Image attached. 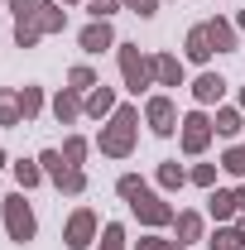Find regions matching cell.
Here are the masks:
<instances>
[{"mask_svg": "<svg viewBox=\"0 0 245 250\" xmlns=\"http://www.w3.org/2000/svg\"><path fill=\"white\" fill-rule=\"evenodd\" d=\"M58 5H67V0H58Z\"/></svg>", "mask_w": 245, "mask_h": 250, "instance_id": "39", "label": "cell"}, {"mask_svg": "<svg viewBox=\"0 0 245 250\" xmlns=\"http://www.w3.org/2000/svg\"><path fill=\"white\" fill-rule=\"evenodd\" d=\"M144 121L159 140H168L173 130H178V111H173V101L168 96H149V106H144Z\"/></svg>", "mask_w": 245, "mask_h": 250, "instance_id": "7", "label": "cell"}, {"mask_svg": "<svg viewBox=\"0 0 245 250\" xmlns=\"http://www.w3.org/2000/svg\"><path fill=\"white\" fill-rule=\"evenodd\" d=\"M216 135H226V140H236V135H241L245 130V121H241V111H236V106H226V111H216Z\"/></svg>", "mask_w": 245, "mask_h": 250, "instance_id": "19", "label": "cell"}, {"mask_svg": "<svg viewBox=\"0 0 245 250\" xmlns=\"http://www.w3.org/2000/svg\"><path fill=\"white\" fill-rule=\"evenodd\" d=\"M62 24H67V10L62 5H39V29L43 34H58Z\"/></svg>", "mask_w": 245, "mask_h": 250, "instance_id": "20", "label": "cell"}, {"mask_svg": "<svg viewBox=\"0 0 245 250\" xmlns=\"http://www.w3.org/2000/svg\"><path fill=\"white\" fill-rule=\"evenodd\" d=\"M207 212H212L216 221H231L236 212H241V202H236V192H221V188H212V197H207Z\"/></svg>", "mask_w": 245, "mask_h": 250, "instance_id": "13", "label": "cell"}, {"mask_svg": "<svg viewBox=\"0 0 245 250\" xmlns=\"http://www.w3.org/2000/svg\"><path fill=\"white\" fill-rule=\"evenodd\" d=\"M173 226H178V241H197V236H202V217H197V212H178V217H173Z\"/></svg>", "mask_w": 245, "mask_h": 250, "instance_id": "22", "label": "cell"}, {"mask_svg": "<svg viewBox=\"0 0 245 250\" xmlns=\"http://www.w3.org/2000/svg\"><path fill=\"white\" fill-rule=\"evenodd\" d=\"M183 183H187V168H183V164H173V159L159 164V188H163V192H173V188H183Z\"/></svg>", "mask_w": 245, "mask_h": 250, "instance_id": "21", "label": "cell"}, {"mask_svg": "<svg viewBox=\"0 0 245 250\" xmlns=\"http://www.w3.org/2000/svg\"><path fill=\"white\" fill-rule=\"evenodd\" d=\"M67 82H72V92H96V87H101V82H96V72L87 67V62H82V67H72V72H67Z\"/></svg>", "mask_w": 245, "mask_h": 250, "instance_id": "24", "label": "cell"}, {"mask_svg": "<svg viewBox=\"0 0 245 250\" xmlns=\"http://www.w3.org/2000/svg\"><path fill=\"white\" fill-rule=\"evenodd\" d=\"M140 188H144V183H140V178H135V173H125L121 183H116V192H121V197H135V192H140Z\"/></svg>", "mask_w": 245, "mask_h": 250, "instance_id": "32", "label": "cell"}, {"mask_svg": "<svg viewBox=\"0 0 245 250\" xmlns=\"http://www.w3.org/2000/svg\"><path fill=\"white\" fill-rule=\"evenodd\" d=\"M111 43H116L111 20H92V24L82 29V48H87V53H101V48H111Z\"/></svg>", "mask_w": 245, "mask_h": 250, "instance_id": "9", "label": "cell"}, {"mask_svg": "<svg viewBox=\"0 0 245 250\" xmlns=\"http://www.w3.org/2000/svg\"><path fill=\"white\" fill-rule=\"evenodd\" d=\"M192 96H197V106L221 101V96H226V77H221V72H202V77L192 82Z\"/></svg>", "mask_w": 245, "mask_h": 250, "instance_id": "8", "label": "cell"}, {"mask_svg": "<svg viewBox=\"0 0 245 250\" xmlns=\"http://www.w3.org/2000/svg\"><path fill=\"white\" fill-rule=\"evenodd\" d=\"M236 202H241V212H245V188H241V192H236Z\"/></svg>", "mask_w": 245, "mask_h": 250, "instance_id": "35", "label": "cell"}, {"mask_svg": "<svg viewBox=\"0 0 245 250\" xmlns=\"http://www.w3.org/2000/svg\"><path fill=\"white\" fill-rule=\"evenodd\" d=\"M221 168H226V173H236V178H245V145H236V149H226V159H221Z\"/></svg>", "mask_w": 245, "mask_h": 250, "instance_id": "26", "label": "cell"}, {"mask_svg": "<svg viewBox=\"0 0 245 250\" xmlns=\"http://www.w3.org/2000/svg\"><path fill=\"white\" fill-rule=\"evenodd\" d=\"M82 111H87L92 121H101V116H111V111H116V92H111V87H96V92L87 96V101H82Z\"/></svg>", "mask_w": 245, "mask_h": 250, "instance_id": "14", "label": "cell"}, {"mask_svg": "<svg viewBox=\"0 0 245 250\" xmlns=\"http://www.w3.org/2000/svg\"><path fill=\"white\" fill-rule=\"evenodd\" d=\"M5 231H10V241H15V246H29L34 231H39V221H34L29 202H24V188L5 197Z\"/></svg>", "mask_w": 245, "mask_h": 250, "instance_id": "2", "label": "cell"}, {"mask_svg": "<svg viewBox=\"0 0 245 250\" xmlns=\"http://www.w3.org/2000/svg\"><path fill=\"white\" fill-rule=\"evenodd\" d=\"M207 39H212L216 53H231V48H236V29H231L226 20H207Z\"/></svg>", "mask_w": 245, "mask_h": 250, "instance_id": "15", "label": "cell"}, {"mask_svg": "<svg viewBox=\"0 0 245 250\" xmlns=\"http://www.w3.org/2000/svg\"><path fill=\"white\" fill-rule=\"evenodd\" d=\"M130 212L144 221V226H168V221L178 217V212H173V207H168L159 192H149V188H140V192L130 197Z\"/></svg>", "mask_w": 245, "mask_h": 250, "instance_id": "4", "label": "cell"}, {"mask_svg": "<svg viewBox=\"0 0 245 250\" xmlns=\"http://www.w3.org/2000/svg\"><path fill=\"white\" fill-rule=\"evenodd\" d=\"M135 135H140V111L135 106H116L111 121L101 125V135H96V149L106 159H125L135 149Z\"/></svg>", "mask_w": 245, "mask_h": 250, "instance_id": "1", "label": "cell"}, {"mask_svg": "<svg viewBox=\"0 0 245 250\" xmlns=\"http://www.w3.org/2000/svg\"><path fill=\"white\" fill-rule=\"evenodd\" d=\"M101 250H125V226L121 221H111V226L101 231Z\"/></svg>", "mask_w": 245, "mask_h": 250, "instance_id": "25", "label": "cell"}, {"mask_svg": "<svg viewBox=\"0 0 245 250\" xmlns=\"http://www.w3.org/2000/svg\"><path fill=\"white\" fill-rule=\"evenodd\" d=\"M15 178H20V188L29 192V188H39L48 173H43V164H39V159H20V164H15Z\"/></svg>", "mask_w": 245, "mask_h": 250, "instance_id": "18", "label": "cell"}, {"mask_svg": "<svg viewBox=\"0 0 245 250\" xmlns=\"http://www.w3.org/2000/svg\"><path fill=\"white\" fill-rule=\"evenodd\" d=\"M0 125H5V130L24 125V111H20V92H0Z\"/></svg>", "mask_w": 245, "mask_h": 250, "instance_id": "17", "label": "cell"}, {"mask_svg": "<svg viewBox=\"0 0 245 250\" xmlns=\"http://www.w3.org/2000/svg\"><path fill=\"white\" fill-rule=\"evenodd\" d=\"M241 111H245V92H241Z\"/></svg>", "mask_w": 245, "mask_h": 250, "instance_id": "38", "label": "cell"}, {"mask_svg": "<svg viewBox=\"0 0 245 250\" xmlns=\"http://www.w3.org/2000/svg\"><path fill=\"white\" fill-rule=\"evenodd\" d=\"M183 48H187V58H192V62H207V58H212L216 48H212V39H207V24L187 29V43H183Z\"/></svg>", "mask_w": 245, "mask_h": 250, "instance_id": "12", "label": "cell"}, {"mask_svg": "<svg viewBox=\"0 0 245 250\" xmlns=\"http://www.w3.org/2000/svg\"><path fill=\"white\" fill-rule=\"evenodd\" d=\"M62 241H67V250H87V246L96 241V212H92V207H77V212L67 217Z\"/></svg>", "mask_w": 245, "mask_h": 250, "instance_id": "6", "label": "cell"}, {"mask_svg": "<svg viewBox=\"0 0 245 250\" xmlns=\"http://www.w3.org/2000/svg\"><path fill=\"white\" fill-rule=\"evenodd\" d=\"M0 168H5V149H0Z\"/></svg>", "mask_w": 245, "mask_h": 250, "instance_id": "36", "label": "cell"}, {"mask_svg": "<svg viewBox=\"0 0 245 250\" xmlns=\"http://www.w3.org/2000/svg\"><path fill=\"white\" fill-rule=\"evenodd\" d=\"M125 5H130V10L140 15V20H149V15H159V0H125Z\"/></svg>", "mask_w": 245, "mask_h": 250, "instance_id": "31", "label": "cell"}, {"mask_svg": "<svg viewBox=\"0 0 245 250\" xmlns=\"http://www.w3.org/2000/svg\"><path fill=\"white\" fill-rule=\"evenodd\" d=\"M163 246H168L163 236H144V241H140V250H163Z\"/></svg>", "mask_w": 245, "mask_h": 250, "instance_id": "33", "label": "cell"}, {"mask_svg": "<svg viewBox=\"0 0 245 250\" xmlns=\"http://www.w3.org/2000/svg\"><path fill=\"white\" fill-rule=\"evenodd\" d=\"M87 10H92V20H111L116 15V0H87Z\"/></svg>", "mask_w": 245, "mask_h": 250, "instance_id": "30", "label": "cell"}, {"mask_svg": "<svg viewBox=\"0 0 245 250\" xmlns=\"http://www.w3.org/2000/svg\"><path fill=\"white\" fill-rule=\"evenodd\" d=\"M39 5H43V0H10L15 20H29V15H39Z\"/></svg>", "mask_w": 245, "mask_h": 250, "instance_id": "29", "label": "cell"}, {"mask_svg": "<svg viewBox=\"0 0 245 250\" xmlns=\"http://www.w3.org/2000/svg\"><path fill=\"white\" fill-rule=\"evenodd\" d=\"M163 250H187V246H183V241H168V246H163Z\"/></svg>", "mask_w": 245, "mask_h": 250, "instance_id": "34", "label": "cell"}, {"mask_svg": "<svg viewBox=\"0 0 245 250\" xmlns=\"http://www.w3.org/2000/svg\"><path fill=\"white\" fill-rule=\"evenodd\" d=\"M121 77H125V87L140 96L154 82V58H144L135 43H121Z\"/></svg>", "mask_w": 245, "mask_h": 250, "instance_id": "3", "label": "cell"}, {"mask_svg": "<svg viewBox=\"0 0 245 250\" xmlns=\"http://www.w3.org/2000/svg\"><path fill=\"white\" fill-rule=\"evenodd\" d=\"M178 130H183V149L187 154H202V149L212 145V135H216V125L207 121V111H187Z\"/></svg>", "mask_w": 245, "mask_h": 250, "instance_id": "5", "label": "cell"}, {"mask_svg": "<svg viewBox=\"0 0 245 250\" xmlns=\"http://www.w3.org/2000/svg\"><path fill=\"white\" fill-rule=\"evenodd\" d=\"M187 178H192L197 188H216V164H197V168H192Z\"/></svg>", "mask_w": 245, "mask_h": 250, "instance_id": "28", "label": "cell"}, {"mask_svg": "<svg viewBox=\"0 0 245 250\" xmlns=\"http://www.w3.org/2000/svg\"><path fill=\"white\" fill-rule=\"evenodd\" d=\"M20 111H24V125L34 121V116H39V111H43V92H39V87H20Z\"/></svg>", "mask_w": 245, "mask_h": 250, "instance_id": "23", "label": "cell"}, {"mask_svg": "<svg viewBox=\"0 0 245 250\" xmlns=\"http://www.w3.org/2000/svg\"><path fill=\"white\" fill-rule=\"evenodd\" d=\"M62 159H67V164H72V168H77V164H82V159H87V140H82V135H72V140H67V145H62Z\"/></svg>", "mask_w": 245, "mask_h": 250, "instance_id": "27", "label": "cell"}, {"mask_svg": "<svg viewBox=\"0 0 245 250\" xmlns=\"http://www.w3.org/2000/svg\"><path fill=\"white\" fill-rule=\"evenodd\" d=\"M207 246L212 250H245V226H216V236Z\"/></svg>", "mask_w": 245, "mask_h": 250, "instance_id": "16", "label": "cell"}, {"mask_svg": "<svg viewBox=\"0 0 245 250\" xmlns=\"http://www.w3.org/2000/svg\"><path fill=\"white\" fill-rule=\"evenodd\" d=\"M241 29H245V10H241Z\"/></svg>", "mask_w": 245, "mask_h": 250, "instance_id": "37", "label": "cell"}, {"mask_svg": "<svg viewBox=\"0 0 245 250\" xmlns=\"http://www.w3.org/2000/svg\"><path fill=\"white\" fill-rule=\"evenodd\" d=\"M53 116H58V125H72L77 116H82V101H77L72 87H62V92L53 96Z\"/></svg>", "mask_w": 245, "mask_h": 250, "instance_id": "11", "label": "cell"}, {"mask_svg": "<svg viewBox=\"0 0 245 250\" xmlns=\"http://www.w3.org/2000/svg\"><path fill=\"white\" fill-rule=\"evenodd\" d=\"M154 82L159 87H183V62L173 58V53H159L154 58Z\"/></svg>", "mask_w": 245, "mask_h": 250, "instance_id": "10", "label": "cell"}]
</instances>
